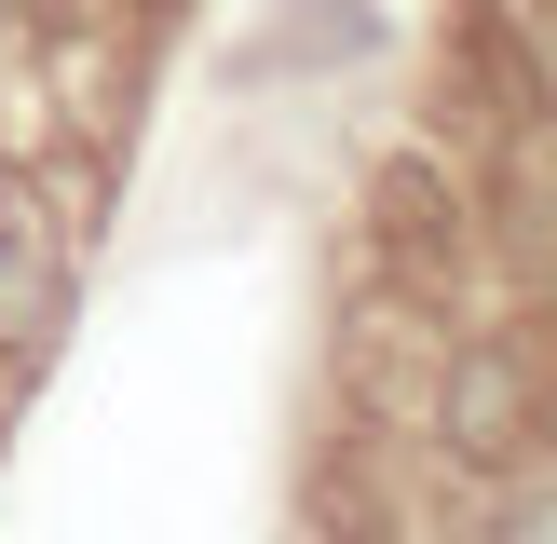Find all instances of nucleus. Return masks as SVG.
<instances>
[{"label": "nucleus", "mask_w": 557, "mask_h": 544, "mask_svg": "<svg viewBox=\"0 0 557 544\" xmlns=\"http://www.w3.org/2000/svg\"><path fill=\"white\" fill-rule=\"evenodd\" d=\"M435 435H449V462H476V477H517L544 435V381L517 368L504 341H462L449 381H435Z\"/></svg>", "instance_id": "1"}, {"label": "nucleus", "mask_w": 557, "mask_h": 544, "mask_svg": "<svg viewBox=\"0 0 557 544\" xmlns=\"http://www.w3.org/2000/svg\"><path fill=\"white\" fill-rule=\"evenodd\" d=\"M54 313H69V272L41 259V232H14L0 245V354H41Z\"/></svg>", "instance_id": "2"}, {"label": "nucleus", "mask_w": 557, "mask_h": 544, "mask_svg": "<svg viewBox=\"0 0 557 544\" xmlns=\"http://www.w3.org/2000/svg\"><path fill=\"white\" fill-rule=\"evenodd\" d=\"M381 232H395L408 259H422V245L449 232V190H435V163H395V177H381Z\"/></svg>", "instance_id": "3"}, {"label": "nucleus", "mask_w": 557, "mask_h": 544, "mask_svg": "<svg viewBox=\"0 0 557 544\" xmlns=\"http://www.w3.org/2000/svg\"><path fill=\"white\" fill-rule=\"evenodd\" d=\"M490 544H557V477H504V504H490Z\"/></svg>", "instance_id": "4"}, {"label": "nucleus", "mask_w": 557, "mask_h": 544, "mask_svg": "<svg viewBox=\"0 0 557 544\" xmlns=\"http://www.w3.org/2000/svg\"><path fill=\"white\" fill-rule=\"evenodd\" d=\"M14 232H27V177L0 163V245H14Z\"/></svg>", "instance_id": "5"}, {"label": "nucleus", "mask_w": 557, "mask_h": 544, "mask_svg": "<svg viewBox=\"0 0 557 544\" xmlns=\"http://www.w3.org/2000/svg\"><path fill=\"white\" fill-rule=\"evenodd\" d=\"M0 41H14V0H0Z\"/></svg>", "instance_id": "6"}]
</instances>
